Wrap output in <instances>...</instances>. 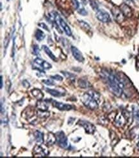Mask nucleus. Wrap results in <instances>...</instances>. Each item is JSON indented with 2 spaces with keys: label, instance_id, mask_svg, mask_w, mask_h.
Returning a JSON list of instances; mask_svg holds the SVG:
<instances>
[{
  "label": "nucleus",
  "instance_id": "1",
  "mask_svg": "<svg viewBox=\"0 0 139 158\" xmlns=\"http://www.w3.org/2000/svg\"><path fill=\"white\" fill-rule=\"evenodd\" d=\"M101 75L102 79L107 85L109 90L117 97H121L124 88V84L121 76L108 70H102Z\"/></svg>",
  "mask_w": 139,
  "mask_h": 158
},
{
  "label": "nucleus",
  "instance_id": "2",
  "mask_svg": "<svg viewBox=\"0 0 139 158\" xmlns=\"http://www.w3.org/2000/svg\"><path fill=\"white\" fill-rule=\"evenodd\" d=\"M83 104L89 109L96 110L99 106V102L96 99L92 96L89 92L84 93L81 97Z\"/></svg>",
  "mask_w": 139,
  "mask_h": 158
},
{
  "label": "nucleus",
  "instance_id": "3",
  "mask_svg": "<svg viewBox=\"0 0 139 158\" xmlns=\"http://www.w3.org/2000/svg\"><path fill=\"white\" fill-rule=\"evenodd\" d=\"M56 142L58 145L63 148H68L69 145V141L66 135L64 133V132H58L56 134Z\"/></svg>",
  "mask_w": 139,
  "mask_h": 158
},
{
  "label": "nucleus",
  "instance_id": "4",
  "mask_svg": "<svg viewBox=\"0 0 139 158\" xmlns=\"http://www.w3.org/2000/svg\"><path fill=\"white\" fill-rule=\"evenodd\" d=\"M96 18L102 23H110L112 18L110 14L103 9H98L96 13Z\"/></svg>",
  "mask_w": 139,
  "mask_h": 158
},
{
  "label": "nucleus",
  "instance_id": "5",
  "mask_svg": "<svg viewBox=\"0 0 139 158\" xmlns=\"http://www.w3.org/2000/svg\"><path fill=\"white\" fill-rule=\"evenodd\" d=\"M55 14V19L57 21V22L59 23V25H60V27H62V29L64 30V31L65 32V33L68 36H71L72 35V32L70 27H69V25L67 24V23L59 16L57 13H54Z\"/></svg>",
  "mask_w": 139,
  "mask_h": 158
},
{
  "label": "nucleus",
  "instance_id": "6",
  "mask_svg": "<svg viewBox=\"0 0 139 158\" xmlns=\"http://www.w3.org/2000/svg\"><path fill=\"white\" fill-rule=\"evenodd\" d=\"M112 15L115 19V20L117 21L118 23H122L125 19V16L119 7L118 6H114L112 9Z\"/></svg>",
  "mask_w": 139,
  "mask_h": 158
},
{
  "label": "nucleus",
  "instance_id": "7",
  "mask_svg": "<svg viewBox=\"0 0 139 158\" xmlns=\"http://www.w3.org/2000/svg\"><path fill=\"white\" fill-rule=\"evenodd\" d=\"M78 123L80 126H82V127L84 128L85 132L87 134H92L94 133L95 131H96V127H94V125L89 123V122L83 120H79Z\"/></svg>",
  "mask_w": 139,
  "mask_h": 158
},
{
  "label": "nucleus",
  "instance_id": "8",
  "mask_svg": "<svg viewBox=\"0 0 139 158\" xmlns=\"http://www.w3.org/2000/svg\"><path fill=\"white\" fill-rule=\"evenodd\" d=\"M126 119L123 114L119 113L117 114L114 119V124L118 127H122L126 123Z\"/></svg>",
  "mask_w": 139,
  "mask_h": 158
},
{
  "label": "nucleus",
  "instance_id": "9",
  "mask_svg": "<svg viewBox=\"0 0 139 158\" xmlns=\"http://www.w3.org/2000/svg\"><path fill=\"white\" fill-rule=\"evenodd\" d=\"M33 152L35 154L40 155L41 156H47L49 152L46 147H42L41 145H36L33 148Z\"/></svg>",
  "mask_w": 139,
  "mask_h": 158
},
{
  "label": "nucleus",
  "instance_id": "10",
  "mask_svg": "<svg viewBox=\"0 0 139 158\" xmlns=\"http://www.w3.org/2000/svg\"><path fill=\"white\" fill-rule=\"evenodd\" d=\"M71 50L73 57H74L77 61L79 62H83L84 61V57L83 56L82 53L77 47L72 46Z\"/></svg>",
  "mask_w": 139,
  "mask_h": 158
},
{
  "label": "nucleus",
  "instance_id": "11",
  "mask_svg": "<svg viewBox=\"0 0 139 158\" xmlns=\"http://www.w3.org/2000/svg\"><path fill=\"white\" fill-rule=\"evenodd\" d=\"M120 9L123 13L124 16L126 18H131L133 16V10L131 7L126 3H123L120 6Z\"/></svg>",
  "mask_w": 139,
  "mask_h": 158
},
{
  "label": "nucleus",
  "instance_id": "12",
  "mask_svg": "<svg viewBox=\"0 0 139 158\" xmlns=\"http://www.w3.org/2000/svg\"><path fill=\"white\" fill-rule=\"evenodd\" d=\"M53 106L56 108L57 109L62 110V111H68L72 109V106L69 104L66 103H63L61 102H53Z\"/></svg>",
  "mask_w": 139,
  "mask_h": 158
},
{
  "label": "nucleus",
  "instance_id": "13",
  "mask_svg": "<svg viewBox=\"0 0 139 158\" xmlns=\"http://www.w3.org/2000/svg\"><path fill=\"white\" fill-rule=\"evenodd\" d=\"M34 62L35 64L41 66L43 69L44 70H48L52 68V65L49 63L40 58V57H37V58L34 60Z\"/></svg>",
  "mask_w": 139,
  "mask_h": 158
},
{
  "label": "nucleus",
  "instance_id": "14",
  "mask_svg": "<svg viewBox=\"0 0 139 158\" xmlns=\"http://www.w3.org/2000/svg\"><path fill=\"white\" fill-rule=\"evenodd\" d=\"M78 85L82 89H87L91 87V83L88 81L86 79L81 78L78 80Z\"/></svg>",
  "mask_w": 139,
  "mask_h": 158
},
{
  "label": "nucleus",
  "instance_id": "15",
  "mask_svg": "<svg viewBox=\"0 0 139 158\" xmlns=\"http://www.w3.org/2000/svg\"><path fill=\"white\" fill-rule=\"evenodd\" d=\"M34 137L35 138L37 143L39 145L42 144L44 142V135L41 132L39 131H35L34 133Z\"/></svg>",
  "mask_w": 139,
  "mask_h": 158
},
{
  "label": "nucleus",
  "instance_id": "16",
  "mask_svg": "<svg viewBox=\"0 0 139 158\" xmlns=\"http://www.w3.org/2000/svg\"><path fill=\"white\" fill-rule=\"evenodd\" d=\"M42 48L44 50V51L45 52V53L50 57V59H52L54 61H57V59L56 56L53 54L52 51L46 46V45H43Z\"/></svg>",
  "mask_w": 139,
  "mask_h": 158
},
{
  "label": "nucleus",
  "instance_id": "17",
  "mask_svg": "<svg viewBox=\"0 0 139 158\" xmlns=\"http://www.w3.org/2000/svg\"><path fill=\"white\" fill-rule=\"evenodd\" d=\"M32 94L34 98H35L37 99L41 100L44 98V94L42 92L37 89H35L32 90Z\"/></svg>",
  "mask_w": 139,
  "mask_h": 158
},
{
  "label": "nucleus",
  "instance_id": "18",
  "mask_svg": "<svg viewBox=\"0 0 139 158\" xmlns=\"http://www.w3.org/2000/svg\"><path fill=\"white\" fill-rule=\"evenodd\" d=\"M56 141V135H55L53 133H49L48 135L47 139V145L48 146H52L55 144V143Z\"/></svg>",
  "mask_w": 139,
  "mask_h": 158
},
{
  "label": "nucleus",
  "instance_id": "19",
  "mask_svg": "<svg viewBox=\"0 0 139 158\" xmlns=\"http://www.w3.org/2000/svg\"><path fill=\"white\" fill-rule=\"evenodd\" d=\"M46 92H48L49 94H51L52 96H54V97H56V98H59L61 96H64V94H62L61 92H58L55 89H46Z\"/></svg>",
  "mask_w": 139,
  "mask_h": 158
},
{
  "label": "nucleus",
  "instance_id": "20",
  "mask_svg": "<svg viewBox=\"0 0 139 158\" xmlns=\"http://www.w3.org/2000/svg\"><path fill=\"white\" fill-rule=\"evenodd\" d=\"M35 37L37 40L39 41H41L44 39L45 34L42 31H41L39 29H37L36 32L35 33Z\"/></svg>",
  "mask_w": 139,
  "mask_h": 158
},
{
  "label": "nucleus",
  "instance_id": "21",
  "mask_svg": "<svg viewBox=\"0 0 139 158\" xmlns=\"http://www.w3.org/2000/svg\"><path fill=\"white\" fill-rule=\"evenodd\" d=\"M37 107L39 110L41 111H47L48 109V105L45 102H43L41 101L37 103Z\"/></svg>",
  "mask_w": 139,
  "mask_h": 158
},
{
  "label": "nucleus",
  "instance_id": "22",
  "mask_svg": "<svg viewBox=\"0 0 139 158\" xmlns=\"http://www.w3.org/2000/svg\"><path fill=\"white\" fill-rule=\"evenodd\" d=\"M78 23L83 29L85 31H89L91 30V26L89 23H87L83 20H78Z\"/></svg>",
  "mask_w": 139,
  "mask_h": 158
},
{
  "label": "nucleus",
  "instance_id": "23",
  "mask_svg": "<svg viewBox=\"0 0 139 158\" xmlns=\"http://www.w3.org/2000/svg\"><path fill=\"white\" fill-rule=\"evenodd\" d=\"M61 73L65 77L68 79V80H69L71 81H74L75 80L76 76L75 74L70 73H69V72H67V71H62Z\"/></svg>",
  "mask_w": 139,
  "mask_h": 158
},
{
  "label": "nucleus",
  "instance_id": "24",
  "mask_svg": "<svg viewBox=\"0 0 139 158\" xmlns=\"http://www.w3.org/2000/svg\"><path fill=\"white\" fill-rule=\"evenodd\" d=\"M90 4L92 8L93 9V10H94L95 11H97L99 9V4L98 3V2L96 0H90Z\"/></svg>",
  "mask_w": 139,
  "mask_h": 158
},
{
  "label": "nucleus",
  "instance_id": "25",
  "mask_svg": "<svg viewBox=\"0 0 139 158\" xmlns=\"http://www.w3.org/2000/svg\"><path fill=\"white\" fill-rule=\"evenodd\" d=\"M42 82L48 86H53L55 85V82L52 80H49V79H48V80H42Z\"/></svg>",
  "mask_w": 139,
  "mask_h": 158
},
{
  "label": "nucleus",
  "instance_id": "26",
  "mask_svg": "<svg viewBox=\"0 0 139 158\" xmlns=\"http://www.w3.org/2000/svg\"><path fill=\"white\" fill-rule=\"evenodd\" d=\"M133 116L136 120L139 122V110L137 108H134L133 109Z\"/></svg>",
  "mask_w": 139,
  "mask_h": 158
},
{
  "label": "nucleus",
  "instance_id": "27",
  "mask_svg": "<svg viewBox=\"0 0 139 158\" xmlns=\"http://www.w3.org/2000/svg\"><path fill=\"white\" fill-rule=\"evenodd\" d=\"M33 53L35 55H39L40 54V49L38 47V45H34L33 47Z\"/></svg>",
  "mask_w": 139,
  "mask_h": 158
},
{
  "label": "nucleus",
  "instance_id": "28",
  "mask_svg": "<svg viewBox=\"0 0 139 158\" xmlns=\"http://www.w3.org/2000/svg\"><path fill=\"white\" fill-rule=\"evenodd\" d=\"M78 12L79 14H81V15H83V16H86L87 14V10L83 8V7H82V8H80V6H79V9H78Z\"/></svg>",
  "mask_w": 139,
  "mask_h": 158
},
{
  "label": "nucleus",
  "instance_id": "29",
  "mask_svg": "<svg viewBox=\"0 0 139 158\" xmlns=\"http://www.w3.org/2000/svg\"><path fill=\"white\" fill-rule=\"evenodd\" d=\"M51 78L53 79V80H56V81H62L63 80V77L60 76V75H55V76H51Z\"/></svg>",
  "mask_w": 139,
  "mask_h": 158
},
{
  "label": "nucleus",
  "instance_id": "30",
  "mask_svg": "<svg viewBox=\"0 0 139 158\" xmlns=\"http://www.w3.org/2000/svg\"><path fill=\"white\" fill-rule=\"evenodd\" d=\"M72 2L73 4V6H74V7H75V9H78L80 6H79V2L78 1V0H72Z\"/></svg>",
  "mask_w": 139,
  "mask_h": 158
},
{
  "label": "nucleus",
  "instance_id": "31",
  "mask_svg": "<svg viewBox=\"0 0 139 158\" xmlns=\"http://www.w3.org/2000/svg\"><path fill=\"white\" fill-rule=\"evenodd\" d=\"M38 25H39V27H41V28H44V30L49 31V28H48V26H47L45 23H39Z\"/></svg>",
  "mask_w": 139,
  "mask_h": 158
},
{
  "label": "nucleus",
  "instance_id": "32",
  "mask_svg": "<svg viewBox=\"0 0 139 158\" xmlns=\"http://www.w3.org/2000/svg\"><path fill=\"white\" fill-rule=\"evenodd\" d=\"M23 85L24 86V87L26 89H28L29 87H30V83H29L28 81L26 80H25L23 81Z\"/></svg>",
  "mask_w": 139,
  "mask_h": 158
},
{
  "label": "nucleus",
  "instance_id": "33",
  "mask_svg": "<svg viewBox=\"0 0 139 158\" xmlns=\"http://www.w3.org/2000/svg\"><path fill=\"white\" fill-rule=\"evenodd\" d=\"M3 76H1V86H0V88L1 89L3 88Z\"/></svg>",
  "mask_w": 139,
  "mask_h": 158
},
{
  "label": "nucleus",
  "instance_id": "34",
  "mask_svg": "<svg viewBox=\"0 0 139 158\" xmlns=\"http://www.w3.org/2000/svg\"><path fill=\"white\" fill-rule=\"evenodd\" d=\"M137 147L139 148V141H138V143H137Z\"/></svg>",
  "mask_w": 139,
  "mask_h": 158
}]
</instances>
